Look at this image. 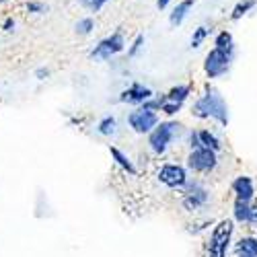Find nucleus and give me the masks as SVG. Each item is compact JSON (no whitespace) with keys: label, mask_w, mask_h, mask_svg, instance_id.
Listing matches in <instances>:
<instances>
[{"label":"nucleus","mask_w":257,"mask_h":257,"mask_svg":"<svg viewBox=\"0 0 257 257\" xmlns=\"http://www.w3.org/2000/svg\"><path fill=\"white\" fill-rule=\"evenodd\" d=\"M234 54H237V46H234V37L230 31L222 29L214 35V48L206 54L204 60V74L214 80L222 78L230 72V66L234 62Z\"/></svg>","instance_id":"obj_1"},{"label":"nucleus","mask_w":257,"mask_h":257,"mask_svg":"<svg viewBox=\"0 0 257 257\" xmlns=\"http://www.w3.org/2000/svg\"><path fill=\"white\" fill-rule=\"evenodd\" d=\"M191 115L198 119H212L220 127H228V123H230L228 103L222 97V93L216 87H212V84H206L202 95L194 101V105H191Z\"/></svg>","instance_id":"obj_2"},{"label":"nucleus","mask_w":257,"mask_h":257,"mask_svg":"<svg viewBox=\"0 0 257 257\" xmlns=\"http://www.w3.org/2000/svg\"><path fill=\"white\" fill-rule=\"evenodd\" d=\"M232 234H234V220L222 218L212 226L210 239L206 245V257H228L230 245H232Z\"/></svg>","instance_id":"obj_3"},{"label":"nucleus","mask_w":257,"mask_h":257,"mask_svg":"<svg viewBox=\"0 0 257 257\" xmlns=\"http://www.w3.org/2000/svg\"><path fill=\"white\" fill-rule=\"evenodd\" d=\"M183 130V125L179 121L173 119H167V121H159L151 132H148V148L157 155L163 157L167 155V151L173 144V140L179 136V132Z\"/></svg>","instance_id":"obj_4"},{"label":"nucleus","mask_w":257,"mask_h":257,"mask_svg":"<svg viewBox=\"0 0 257 257\" xmlns=\"http://www.w3.org/2000/svg\"><path fill=\"white\" fill-rule=\"evenodd\" d=\"M123 50H125V35H123L121 29H117L111 35L99 39L97 44L91 48L89 58L91 60H97V62H107V60L119 56Z\"/></svg>","instance_id":"obj_5"},{"label":"nucleus","mask_w":257,"mask_h":257,"mask_svg":"<svg viewBox=\"0 0 257 257\" xmlns=\"http://www.w3.org/2000/svg\"><path fill=\"white\" fill-rule=\"evenodd\" d=\"M181 191H183V194H181V206L189 214H196V212L204 210L208 206L210 198H212L210 189L202 181H198V179H194V181L189 179Z\"/></svg>","instance_id":"obj_6"},{"label":"nucleus","mask_w":257,"mask_h":257,"mask_svg":"<svg viewBox=\"0 0 257 257\" xmlns=\"http://www.w3.org/2000/svg\"><path fill=\"white\" fill-rule=\"evenodd\" d=\"M157 181L161 185H165L167 189L181 191L185 187V183L189 181V173H187V169L179 163H165L157 171Z\"/></svg>","instance_id":"obj_7"},{"label":"nucleus","mask_w":257,"mask_h":257,"mask_svg":"<svg viewBox=\"0 0 257 257\" xmlns=\"http://www.w3.org/2000/svg\"><path fill=\"white\" fill-rule=\"evenodd\" d=\"M218 153L210 151L206 146H200V148H194V151H189L187 155V169L194 171V173H214V171L218 169Z\"/></svg>","instance_id":"obj_8"},{"label":"nucleus","mask_w":257,"mask_h":257,"mask_svg":"<svg viewBox=\"0 0 257 257\" xmlns=\"http://www.w3.org/2000/svg\"><path fill=\"white\" fill-rule=\"evenodd\" d=\"M159 111L155 109H148L144 105H138L134 111L127 113V125H130V130L134 134H148L153 130V127L159 123Z\"/></svg>","instance_id":"obj_9"},{"label":"nucleus","mask_w":257,"mask_h":257,"mask_svg":"<svg viewBox=\"0 0 257 257\" xmlns=\"http://www.w3.org/2000/svg\"><path fill=\"white\" fill-rule=\"evenodd\" d=\"M155 97V91L151 87H146V84L142 82H132V84H127V87L119 93L117 101L119 103H125V105H142L146 99H151Z\"/></svg>","instance_id":"obj_10"},{"label":"nucleus","mask_w":257,"mask_h":257,"mask_svg":"<svg viewBox=\"0 0 257 257\" xmlns=\"http://www.w3.org/2000/svg\"><path fill=\"white\" fill-rule=\"evenodd\" d=\"M230 189L237 200L243 202H253L255 200V183L249 175H237L230 183Z\"/></svg>","instance_id":"obj_11"},{"label":"nucleus","mask_w":257,"mask_h":257,"mask_svg":"<svg viewBox=\"0 0 257 257\" xmlns=\"http://www.w3.org/2000/svg\"><path fill=\"white\" fill-rule=\"evenodd\" d=\"M194 5H196V0H179V3L173 7V11L169 13V23H171V27L183 25V21H185L187 15L191 13Z\"/></svg>","instance_id":"obj_12"},{"label":"nucleus","mask_w":257,"mask_h":257,"mask_svg":"<svg viewBox=\"0 0 257 257\" xmlns=\"http://www.w3.org/2000/svg\"><path fill=\"white\" fill-rule=\"evenodd\" d=\"M109 155H111V161L123 171V173H127V175H138V169H136V165L132 163V159L127 157L123 151H119L117 146H109Z\"/></svg>","instance_id":"obj_13"},{"label":"nucleus","mask_w":257,"mask_h":257,"mask_svg":"<svg viewBox=\"0 0 257 257\" xmlns=\"http://www.w3.org/2000/svg\"><path fill=\"white\" fill-rule=\"evenodd\" d=\"M191 95V84H175L173 89H169L161 99L163 101H169V103H179L183 105Z\"/></svg>","instance_id":"obj_14"},{"label":"nucleus","mask_w":257,"mask_h":257,"mask_svg":"<svg viewBox=\"0 0 257 257\" xmlns=\"http://www.w3.org/2000/svg\"><path fill=\"white\" fill-rule=\"evenodd\" d=\"M249 214H251V202H243V200L234 198V202H232L234 224H249Z\"/></svg>","instance_id":"obj_15"},{"label":"nucleus","mask_w":257,"mask_h":257,"mask_svg":"<svg viewBox=\"0 0 257 257\" xmlns=\"http://www.w3.org/2000/svg\"><path fill=\"white\" fill-rule=\"evenodd\" d=\"M234 253L237 255H245V257H257V237H241L234 243Z\"/></svg>","instance_id":"obj_16"},{"label":"nucleus","mask_w":257,"mask_h":257,"mask_svg":"<svg viewBox=\"0 0 257 257\" xmlns=\"http://www.w3.org/2000/svg\"><path fill=\"white\" fill-rule=\"evenodd\" d=\"M95 130L99 136H105V138H109V136H115L117 134V117L115 115H105L97 121L95 125Z\"/></svg>","instance_id":"obj_17"},{"label":"nucleus","mask_w":257,"mask_h":257,"mask_svg":"<svg viewBox=\"0 0 257 257\" xmlns=\"http://www.w3.org/2000/svg\"><path fill=\"white\" fill-rule=\"evenodd\" d=\"M198 138H200V144L210 148V151H214V153L222 151V140L214 134L212 130H198Z\"/></svg>","instance_id":"obj_18"},{"label":"nucleus","mask_w":257,"mask_h":257,"mask_svg":"<svg viewBox=\"0 0 257 257\" xmlns=\"http://www.w3.org/2000/svg\"><path fill=\"white\" fill-rule=\"evenodd\" d=\"M210 33H212V25H200V27H196L194 33H191V37H189V48L191 50H198L204 44V41L210 37Z\"/></svg>","instance_id":"obj_19"},{"label":"nucleus","mask_w":257,"mask_h":257,"mask_svg":"<svg viewBox=\"0 0 257 257\" xmlns=\"http://www.w3.org/2000/svg\"><path fill=\"white\" fill-rule=\"evenodd\" d=\"M23 9H25V13L31 15V17H44V15L50 13V5L44 3V0H25Z\"/></svg>","instance_id":"obj_20"},{"label":"nucleus","mask_w":257,"mask_h":257,"mask_svg":"<svg viewBox=\"0 0 257 257\" xmlns=\"http://www.w3.org/2000/svg\"><path fill=\"white\" fill-rule=\"evenodd\" d=\"M255 5H257L255 0H239V3L234 5L232 11H230V21H241L245 15H249L253 11Z\"/></svg>","instance_id":"obj_21"},{"label":"nucleus","mask_w":257,"mask_h":257,"mask_svg":"<svg viewBox=\"0 0 257 257\" xmlns=\"http://www.w3.org/2000/svg\"><path fill=\"white\" fill-rule=\"evenodd\" d=\"M74 31H76V35H80V37H89V35L95 31V19H93V17H82V19H78L76 23H74Z\"/></svg>","instance_id":"obj_22"},{"label":"nucleus","mask_w":257,"mask_h":257,"mask_svg":"<svg viewBox=\"0 0 257 257\" xmlns=\"http://www.w3.org/2000/svg\"><path fill=\"white\" fill-rule=\"evenodd\" d=\"M144 44H146V37H144L142 33H140V35H136L132 44L127 46V52H125V56L130 58V60H132V58H138V56H140V52L144 50Z\"/></svg>","instance_id":"obj_23"},{"label":"nucleus","mask_w":257,"mask_h":257,"mask_svg":"<svg viewBox=\"0 0 257 257\" xmlns=\"http://www.w3.org/2000/svg\"><path fill=\"white\" fill-rule=\"evenodd\" d=\"M0 31H3L5 35H13L17 31V19L13 15H7L3 19V23H0Z\"/></svg>","instance_id":"obj_24"},{"label":"nucleus","mask_w":257,"mask_h":257,"mask_svg":"<svg viewBox=\"0 0 257 257\" xmlns=\"http://www.w3.org/2000/svg\"><path fill=\"white\" fill-rule=\"evenodd\" d=\"M109 0H80V7L87 9L89 13H99Z\"/></svg>","instance_id":"obj_25"},{"label":"nucleus","mask_w":257,"mask_h":257,"mask_svg":"<svg viewBox=\"0 0 257 257\" xmlns=\"http://www.w3.org/2000/svg\"><path fill=\"white\" fill-rule=\"evenodd\" d=\"M33 76H35L39 82H44V80H48V78L52 76V70H50V68H46V66H39V68H35Z\"/></svg>","instance_id":"obj_26"},{"label":"nucleus","mask_w":257,"mask_h":257,"mask_svg":"<svg viewBox=\"0 0 257 257\" xmlns=\"http://www.w3.org/2000/svg\"><path fill=\"white\" fill-rule=\"evenodd\" d=\"M187 144H189V151H194V148H200V138H198V130H191L189 132V138H187Z\"/></svg>","instance_id":"obj_27"},{"label":"nucleus","mask_w":257,"mask_h":257,"mask_svg":"<svg viewBox=\"0 0 257 257\" xmlns=\"http://www.w3.org/2000/svg\"><path fill=\"white\" fill-rule=\"evenodd\" d=\"M247 226H257V204L251 202V214H249V224Z\"/></svg>","instance_id":"obj_28"},{"label":"nucleus","mask_w":257,"mask_h":257,"mask_svg":"<svg viewBox=\"0 0 257 257\" xmlns=\"http://www.w3.org/2000/svg\"><path fill=\"white\" fill-rule=\"evenodd\" d=\"M171 3H173V0H157V9L159 11H165V9H169Z\"/></svg>","instance_id":"obj_29"},{"label":"nucleus","mask_w":257,"mask_h":257,"mask_svg":"<svg viewBox=\"0 0 257 257\" xmlns=\"http://www.w3.org/2000/svg\"><path fill=\"white\" fill-rule=\"evenodd\" d=\"M9 3H11V0H0V5H3V7H7Z\"/></svg>","instance_id":"obj_30"},{"label":"nucleus","mask_w":257,"mask_h":257,"mask_svg":"<svg viewBox=\"0 0 257 257\" xmlns=\"http://www.w3.org/2000/svg\"><path fill=\"white\" fill-rule=\"evenodd\" d=\"M237 257H245V255H237Z\"/></svg>","instance_id":"obj_31"}]
</instances>
